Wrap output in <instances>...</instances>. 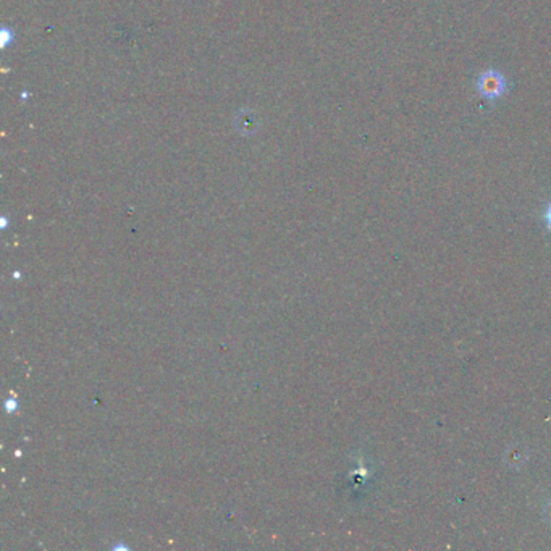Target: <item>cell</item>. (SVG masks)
Masks as SVG:
<instances>
[{
  "instance_id": "7a4b0ae2",
  "label": "cell",
  "mask_w": 551,
  "mask_h": 551,
  "mask_svg": "<svg viewBox=\"0 0 551 551\" xmlns=\"http://www.w3.org/2000/svg\"><path fill=\"white\" fill-rule=\"evenodd\" d=\"M545 219H546V225H548V228L551 230V204L548 206V209H546Z\"/></svg>"
},
{
  "instance_id": "6da1fadb",
  "label": "cell",
  "mask_w": 551,
  "mask_h": 551,
  "mask_svg": "<svg viewBox=\"0 0 551 551\" xmlns=\"http://www.w3.org/2000/svg\"><path fill=\"white\" fill-rule=\"evenodd\" d=\"M508 89V83L504 76L497 70L484 72L477 80V91L480 92L485 99L495 100L499 99Z\"/></svg>"
}]
</instances>
